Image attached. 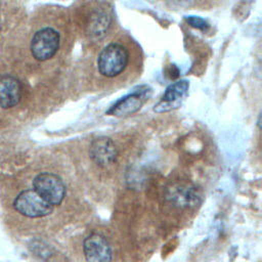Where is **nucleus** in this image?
<instances>
[{
	"label": "nucleus",
	"instance_id": "1",
	"mask_svg": "<svg viewBox=\"0 0 262 262\" xmlns=\"http://www.w3.org/2000/svg\"><path fill=\"white\" fill-rule=\"evenodd\" d=\"M129 58V51L123 44L110 43L98 54V72L106 78H114L127 68Z\"/></svg>",
	"mask_w": 262,
	"mask_h": 262
},
{
	"label": "nucleus",
	"instance_id": "2",
	"mask_svg": "<svg viewBox=\"0 0 262 262\" xmlns=\"http://www.w3.org/2000/svg\"><path fill=\"white\" fill-rule=\"evenodd\" d=\"M33 189L51 206L61 204L66 196V185L62 179L53 173H40L33 180Z\"/></svg>",
	"mask_w": 262,
	"mask_h": 262
},
{
	"label": "nucleus",
	"instance_id": "3",
	"mask_svg": "<svg viewBox=\"0 0 262 262\" xmlns=\"http://www.w3.org/2000/svg\"><path fill=\"white\" fill-rule=\"evenodd\" d=\"M14 209L29 218H41L53 211V206L42 199L34 189L23 190L13 202Z\"/></svg>",
	"mask_w": 262,
	"mask_h": 262
},
{
	"label": "nucleus",
	"instance_id": "4",
	"mask_svg": "<svg viewBox=\"0 0 262 262\" xmlns=\"http://www.w3.org/2000/svg\"><path fill=\"white\" fill-rule=\"evenodd\" d=\"M59 47V34L52 28L39 30L31 41V51L33 56L45 61L55 55Z\"/></svg>",
	"mask_w": 262,
	"mask_h": 262
},
{
	"label": "nucleus",
	"instance_id": "5",
	"mask_svg": "<svg viewBox=\"0 0 262 262\" xmlns=\"http://www.w3.org/2000/svg\"><path fill=\"white\" fill-rule=\"evenodd\" d=\"M86 262H112L113 252L106 238L99 233H91L83 243Z\"/></svg>",
	"mask_w": 262,
	"mask_h": 262
},
{
	"label": "nucleus",
	"instance_id": "6",
	"mask_svg": "<svg viewBox=\"0 0 262 262\" xmlns=\"http://www.w3.org/2000/svg\"><path fill=\"white\" fill-rule=\"evenodd\" d=\"M167 199L175 207L188 208L199 204L201 194L195 186L186 183H180L174 184L168 188Z\"/></svg>",
	"mask_w": 262,
	"mask_h": 262
},
{
	"label": "nucleus",
	"instance_id": "7",
	"mask_svg": "<svg viewBox=\"0 0 262 262\" xmlns=\"http://www.w3.org/2000/svg\"><path fill=\"white\" fill-rule=\"evenodd\" d=\"M90 158L92 161L100 166L107 167L116 162L117 160V148L113 140L108 137H98L94 139L89 149Z\"/></svg>",
	"mask_w": 262,
	"mask_h": 262
},
{
	"label": "nucleus",
	"instance_id": "8",
	"mask_svg": "<svg viewBox=\"0 0 262 262\" xmlns=\"http://www.w3.org/2000/svg\"><path fill=\"white\" fill-rule=\"evenodd\" d=\"M188 87L189 83L185 80H180L171 84L166 89L162 100L155 105L154 111L157 113H164L178 107L183 97L187 94Z\"/></svg>",
	"mask_w": 262,
	"mask_h": 262
},
{
	"label": "nucleus",
	"instance_id": "9",
	"mask_svg": "<svg viewBox=\"0 0 262 262\" xmlns=\"http://www.w3.org/2000/svg\"><path fill=\"white\" fill-rule=\"evenodd\" d=\"M147 89L135 91L118 100L107 112L111 116H128L136 113L147 99Z\"/></svg>",
	"mask_w": 262,
	"mask_h": 262
},
{
	"label": "nucleus",
	"instance_id": "10",
	"mask_svg": "<svg viewBox=\"0 0 262 262\" xmlns=\"http://www.w3.org/2000/svg\"><path fill=\"white\" fill-rule=\"evenodd\" d=\"M21 96L19 81L12 76L0 77V107L9 108L16 105Z\"/></svg>",
	"mask_w": 262,
	"mask_h": 262
},
{
	"label": "nucleus",
	"instance_id": "11",
	"mask_svg": "<svg viewBox=\"0 0 262 262\" xmlns=\"http://www.w3.org/2000/svg\"><path fill=\"white\" fill-rule=\"evenodd\" d=\"M112 18L104 8H95L88 14L85 21L86 33L92 38H101L106 33Z\"/></svg>",
	"mask_w": 262,
	"mask_h": 262
},
{
	"label": "nucleus",
	"instance_id": "12",
	"mask_svg": "<svg viewBox=\"0 0 262 262\" xmlns=\"http://www.w3.org/2000/svg\"><path fill=\"white\" fill-rule=\"evenodd\" d=\"M186 20H187V23H188L191 27H193V28H195V29L207 30V29L209 28L208 23H207L205 19H203V18H201V17H198V16H189V17L186 18Z\"/></svg>",
	"mask_w": 262,
	"mask_h": 262
}]
</instances>
